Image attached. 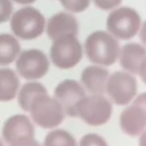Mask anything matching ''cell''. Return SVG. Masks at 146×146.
I'll return each instance as SVG.
<instances>
[{"mask_svg": "<svg viewBox=\"0 0 146 146\" xmlns=\"http://www.w3.org/2000/svg\"><path fill=\"white\" fill-rule=\"evenodd\" d=\"M84 48L89 60L102 66H111L115 63L120 52L117 39L104 31H96L89 34Z\"/></svg>", "mask_w": 146, "mask_h": 146, "instance_id": "1", "label": "cell"}, {"mask_svg": "<svg viewBox=\"0 0 146 146\" xmlns=\"http://www.w3.org/2000/svg\"><path fill=\"white\" fill-rule=\"evenodd\" d=\"M45 26L44 15L35 8L29 6L18 9L10 20L13 33L23 40H32L40 37L44 32Z\"/></svg>", "mask_w": 146, "mask_h": 146, "instance_id": "2", "label": "cell"}, {"mask_svg": "<svg viewBox=\"0 0 146 146\" xmlns=\"http://www.w3.org/2000/svg\"><path fill=\"white\" fill-rule=\"evenodd\" d=\"M50 56L53 64L59 68L70 69L81 61L83 47L76 35L66 34L53 40Z\"/></svg>", "mask_w": 146, "mask_h": 146, "instance_id": "3", "label": "cell"}, {"mask_svg": "<svg viewBox=\"0 0 146 146\" xmlns=\"http://www.w3.org/2000/svg\"><path fill=\"white\" fill-rule=\"evenodd\" d=\"M32 120L39 127L52 129L59 127L65 119V110L55 98L47 94L39 97L32 104L29 111Z\"/></svg>", "mask_w": 146, "mask_h": 146, "instance_id": "4", "label": "cell"}, {"mask_svg": "<svg viewBox=\"0 0 146 146\" xmlns=\"http://www.w3.org/2000/svg\"><path fill=\"white\" fill-rule=\"evenodd\" d=\"M112 113V104L103 95L85 96L77 106V116L94 127L106 124L110 120Z\"/></svg>", "mask_w": 146, "mask_h": 146, "instance_id": "5", "label": "cell"}, {"mask_svg": "<svg viewBox=\"0 0 146 146\" xmlns=\"http://www.w3.org/2000/svg\"><path fill=\"white\" fill-rule=\"evenodd\" d=\"M140 17L136 10L121 7L114 10L108 17L107 27L111 35L120 39H130L140 28Z\"/></svg>", "mask_w": 146, "mask_h": 146, "instance_id": "6", "label": "cell"}, {"mask_svg": "<svg viewBox=\"0 0 146 146\" xmlns=\"http://www.w3.org/2000/svg\"><path fill=\"white\" fill-rule=\"evenodd\" d=\"M137 91V80L131 74L118 71L109 75L106 92L115 104L127 105L135 98Z\"/></svg>", "mask_w": 146, "mask_h": 146, "instance_id": "7", "label": "cell"}, {"mask_svg": "<svg viewBox=\"0 0 146 146\" xmlns=\"http://www.w3.org/2000/svg\"><path fill=\"white\" fill-rule=\"evenodd\" d=\"M18 74L28 80H35L44 77L49 70V61L46 54L37 49L22 51L15 63Z\"/></svg>", "mask_w": 146, "mask_h": 146, "instance_id": "8", "label": "cell"}, {"mask_svg": "<svg viewBox=\"0 0 146 146\" xmlns=\"http://www.w3.org/2000/svg\"><path fill=\"white\" fill-rule=\"evenodd\" d=\"M85 96L83 86L74 80L61 81L54 90V98L64 109L65 115L72 117L77 116V106Z\"/></svg>", "mask_w": 146, "mask_h": 146, "instance_id": "9", "label": "cell"}, {"mask_svg": "<svg viewBox=\"0 0 146 146\" xmlns=\"http://www.w3.org/2000/svg\"><path fill=\"white\" fill-rule=\"evenodd\" d=\"M120 126L126 135L139 136L146 129V113L139 106L133 104L122 111Z\"/></svg>", "mask_w": 146, "mask_h": 146, "instance_id": "10", "label": "cell"}, {"mask_svg": "<svg viewBox=\"0 0 146 146\" xmlns=\"http://www.w3.org/2000/svg\"><path fill=\"white\" fill-rule=\"evenodd\" d=\"M3 136L9 145L20 139L34 137V125L29 118L24 115H13L5 121Z\"/></svg>", "mask_w": 146, "mask_h": 146, "instance_id": "11", "label": "cell"}, {"mask_svg": "<svg viewBox=\"0 0 146 146\" xmlns=\"http://www.w3.org/2000/svg\"><path fill=\"white\" fill-rule=\"evenodd\" d=\"M108 71L100 66H88L81 74V81L83 88L91 95H103L106 92Z\"/></svg>", "mask_w": 146, "mask_h": 146, "instance_id": "12", "label": "cell"}, {"mask_svg": "<svg viewBox=\"0 0 146 146\" xmlns=\"http://www.w3.org/2000/svg\"><path fill=\"white\" fill-rule=\"evenodd\" d=\"M78 33V23L77 19L71 14L59 12L52 15L48 21L46 33L52 40L66 35H77Z\"/></svg>", "mask_w": 146, "mask_h": 146, "instance_id": "13", "label": "cell"}, {"mask_svg": "<svg viewBox=\"0 0 146 146\" xmlns=\"http://www.w3.org/2000/svg\"><path fill=\"white\" fill-rule=\"evenodd\" d=\"M122 68L132 74H138L141 64L146 59V49L139 44H127L120 52Z\"/></svg>", "mask_w": 146, "mask_h": 146, "instance_id": "14", "label": "cell"}, {"mask_svg": "<svg viewBox=\"0 0 146 146\" xmlns=\"http://www.w3.org/2000/svg\"><path fill=\"white\" fill-rule=\"evenodd\" d=\"M19 79L10 68H0V101L9 102L17 95L19 89Z\"/></svg>", "mask_w": 146, "mask_h": 146, "instance_id": "15", "label": "cell"}, {"mask_svg": "<svg viewBox=\"0 0 146 146\" xmlns=\"http://www.w3.org/2000/svg\"><path fill=\"white\" fill-rule=\"evenodd\" d=\"M47 94L46 87L38 82H28L18 92V103L24 111H29L33 103L40 96Z\"/></svg>", "mask_w": 146, "mask_h": 146, "instance_id": "16", "label": "cell"}, {"mask_svg": "<svg viewBox=\"0 0 146 146\" xmlns=\"http://www.w3.org/2000/svg\"><path fill=\"white\" fill-rule=\"evenodd\" d=\"M20 44L11 34H0V65L6 66L12 63L20 53Z\"/></svg>", "mask_w": 146, "mask_h": 146, "instance_id": "17", "label": "cell"}, {"mask_svg": "<svg viewBox=\"0 0 146 146\" xmlns=\"http://www.w3.org/2000/svg\"><path fill=\"white\" fill-rule=\"evenodd\" d=\"M44 146H77L73 136L65 130H54L49 133L44 142Z\"/></svg>", "mask_w": 146, "mask_h": 146, "instance_id": "18", "label": "cell"}, {"mask_svg": "<svg viewBox=\"0 0 146 146\" xmlns=\"http://www.w3.org/2000/svg\"><path fill=\"white\" fill-rule=\"evenodd\" d=\"M61 4L67 10L73 13H81L89 5L90 0H59Z\"/></svg>", "mask_w": 146, "mask_h": 146, "instance_id": "19", "label": "cell"}, {"mask_svg": "<svg viewBox=\"0 0 146 146\" xmlns=\"http://www.w3.org/2000/svg\"><path fill=\"white\" fill-rule=\"evenodd\" d=\"M79 146H108V145L100 135L96 133H89L82 138Z\"/></svg>", "mask_w": 146, "mask_h": 146, "instance_id": "20", "label": "cell"}, {"mask_svg": "<svg viewBox=\"0 0 146 146\" xmlns=\"http://www.w3.org/2000/svg\"><path fill=\"white\" fill-rule=\"evenodd\" d=\"M12 10L13 5L10 0H0V24L9 21Z\"/></svg>", "mask_w": 146, "mask_h": 146, "instance_id": "21", "label": "cell"}, {"mask_svg": "<svg viewBox=\"0 0 146 146\" xmlns=\"http://www.w3.org/2000/svg\"><path fill=\"white\" fill-rule=\"evenodd\" d=\"M122 0H94L95 4L101 9H112L120 4Z\"/></svg>", "mask_w": 146, "mask_h": 146, "instance_id": "22", "label": "cell"}, {"mask_svg": "<svg viewBox=\"0 0 146 146\" xmlns=\"http://www.w3.org/2000/svg\"><path fill=\"white\" fill-rule=\"evenodd\" d=\"M9 146H41L40 143L34 139V137H28L20 139L9 144Z\"/></svg>", "mask_w": 146, "mask_h": 146, "instance_id": "23", "label": "cell"}, {"mask_svg": "<svg viewBox=\"0 0 146 146\" xmlns=\"http://www.w3.org/2000/svg\"><path fill=\"white\" fill-rule=\"evenodd\" d=\"M133 104L139 106L146 113V92L139 95L135 99H133Z\"/></svg>", "mask_w": 146, "mask_h": 146, "instance_id": "24", "label": "cell"}, {"mask_svg": "<svg viewBox=\"0 0 146 146\" xmlns=\"http://www.w3.org/2000/svg\"><path fill=\"white\" fill-rule=\"evenodd\" d=\"M138 74L140 75L142 80L145 82V84L146 85V59L144 61V62L141 64Z\"/></svg>", "mask_w": 146, "mask_h": 146, "instance_id": "25", "label": "cell"}, {"mask_svg": "<svg viewBox=\"0 0 146 146\" xmlns=\"http://www.w3.org/2000/svg\"><path fill=\"white\" fill-rule=\"evenodd\" d=\"M140 38L142 40V42L146 44V21L144 23V25L142 26V28L140 30Z\"/></svg>", "mask_w": 146, "mask_h": 146, "instance_id": "26", "label": "cell"}, {"mask_svg": "<svg viewBox=\"0 0 146 146\" xmlns=\"http://www.w3.org/2000/svg\"><path fill=\"white\" fill-rule=\"evenodd\" d=\"M139 146H146V129L139 135Z\"/></svg>", "mask_w": 146, "mask_h": 146, "instance_id": "27", "label": "cell"}, {"mask_svg": "<svg viewBox=\"0 0 146 146\" xmlns=\"http://www.w3.org/2000/svg\"><path fill=\"white\" fill-rule=\"evenodd\" d=\"M13 1L20 4H29V3H34L36 0H13Z\"/></svg>", "mask_w": 146, "mask_h": 146, "instance_id": "28", "label": "cell"}, {"mask_svg": "<svg viewBox=\"0 0 146 146\" xmlns=\"http://www.w3.org/2000/svg\"><path fill=\"white\" fill-rule=\"evenodd\" d=\"M0 146H3V142L1 141V139H0Z\"/></svg>", "mask_w": 146, "mask_h": 146, "instance_id": "29", "label": "cell"}]
</instances>
